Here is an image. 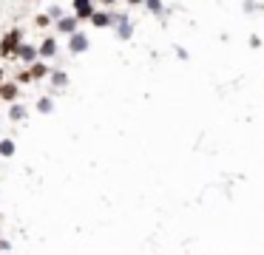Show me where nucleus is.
Listing matches in <instances>:
<instances>
[{"instance_id": "f257e3e1", "label": "nucleus", "mask_w": 264, "mask_h": 255, "mask_svg": "<svg viewBox=\"0 0 264 255\" xmlns=\"http://www.w3.org/2000/svg\"><path fill=\"white\" fill-rule=\"evenodd\" d=\"M20 49V31H9L6 37H3V42H0V54L3 57H14Z\"/></svg>"}, {"instance_id": "f03ea898", "label": "nucleus", "mask_w": 264, "mask_h": 255, "mask_svg": "<svg viewBox=\"0 0 264 255\" xmlns=\"http://www.w3.org/2000/svg\"><path fill=\"white\" fill-rule=\"evenodd\" d=\"M74 9H77V17H94L91 12V0H74Z\"/></svg>"}, {"instance_id": "7ed1b4c3", "label": "nucleus", "mask_w": 264, "mask_h": 255, "mask_svg": "<svg viewBox=\"0 0 264 255\" xmlns=\"http://www.w3.org/2000/svg\"><path fill=\"white\" fill-rule=\"evenodd\" d=\"M86 49H88V40L83 34H74L71 37V51L74 54H80V51H86Z\"/></svg>"}, {"instance_id": "20e7f679", "label": "nucleus", "mask_w": 264, "mask_h": 255, "mask_svg": "<svg viewBox=\"0 0 264 255\" xmlns=\"http://www.w3.org/2000/svg\"><path fill=\"white\" fill-rule=\"evenodd\" d=\"M14 94H17V85H0V97L3 99H14Z\"/></svg>"}, {"instance_id": "39448f33", "label": "nucleus", "mask_w": 264, "mask_h": 255, "mask_svg": "<svg viewBox=\"0 0 264 255\" xmlns=\"http://www.w3.org/2000/svg\"><path fill=\"white\" fill-rule=\"evenodd\" d=\"M34 54H37V51L31 49V46H20V49H17V57H20V60H34Z\"/></svg>"}, {"instance_id": "423d86ee", "label": "nucleus", "mask_w": 264, "mask_h": 255, "mask_svg": "<svg viewBox=\"0 0 264 255\" xmlns=\"http://www.w3.org/2000/svg\"><path fill=\"white\" fill-rule=\"evenodd\" d=\"M54 51H57V42H54V40H46L43 49H40V54H43V57H51Z\"/></svg>"}, {"instance_id": "0eeeda50", "label": "nucleus", "mask_w": 264, "mask_h": 255, "mask_svg": "<svg viewBox=\"0 0 264 255\" xmlns=\"http://www.w3.org/2000/svg\"><path fill=\"white\" fill-rule=\"evenodd\" d=\"M74 29H77V20H74V17L60 20V31H74Z\"/></svg>"}, {"instance_id": "6e6552de", "label": "nucleus", "mask_w": 264, "mask_h": 255, "mask_svg": "<svg viewBox=\"0 0 264 255\" xmlns=\"http://www.w3.org/2000/svg\"><path fill=\"white\" fill-rule=\"evenodd\" d=\"M0 153H3V156H12V153H14V145H12L9 139H3V142H0Z\"/></svg>"}, {"instance_id": "1a4fd4ad", "label": "nucleus", "mask_w": 264, "mask_h": 255, "mask_svg": "<svg viewBox=\"0 0 264 255\" xmlns=\"http://www.w3.org/2000/svg\"><path fill=\"white\" fill-rule=\"evenodd\" d=\"M40 77H46V66H40V62H37V66L31 68V79H40Z\"/></svg>"}, {"instance_id": "9d476101", "label": "nucleus", "mask_w": 264, "mask_h": 255, "mask_svg": "<svg viewBox=\"0 0 264 255\" xmlns=\"http://www.w3.org/2000/svg\"><path fill=\"white\" fill-rule=\"evenodd\" d=\"M91 20H94V26H108V20H111V17H108V14H94Z\"/></svg>"}, {"instance_id": "9b49d317", "label": "nucleus", "mask_w": 264, "mask_h": 255, "mask_svg": "<svg viewBox=\"0 0 264 255\" xmlns=\"http://www.w3.org/2000/svg\"><path fill=\"white\" fill-rule=\"evenodd\" d=\"M148 9H151V12H159L162 3H159V0H148Z\"/></svg>"}, {"instance_id": "f8f14e48", "label": "nucleus", "mask_w": 264, "mask_h": 255, "mask_svg": "<svg viewBox=\"0 0 264 255\" xmlns=\"http://www.w3.org/2000/svg\"><path fill=\"white\" fill-rule=\"evenodd\" d=\"M23 114H26L23 108H12V119H23Z\"/></svg>"}, {"instance_id": "ddd939ff", "label": "nucleus", "mask_w": 264, "mask_h": 255, "mask_svg": "<svg viewBox=\"0 0 264 255\" xmlns=\"http://www.w3.org/2000/svg\"><path fill=\"white\" fill-rule=\"evenodd\" d=\"M17 79H20V82H29V79H31V71H23V74H17Z\"/></svg>"}, {"instance_id": "4468645a", "label": "nucleus", "mask_w": 264, "mask_h": 255, "mask_svg": "<svg viewBox=\"0 0 264 255\" xmlns=\"http://www.w3.org/2000/svg\"><path fill=\"white\" fill-rule=\"evenodd\" d=\"M54 82L57 85H66V74H54Z\"/></svg>"}, {"instance_id": "2eb2a0df", "label": "nucleus", "mask_w": 264, "mask_h": 255, "mask_svg": "<svg viewBox=\"0 0 264 255\" xmlns=\"http://www.w3.org/2000/svg\"><path fill=\"white\" fill-rule=\"evenodd\" d=\"M128 3H134V6H136V3H142V0H128Z\"/></svg>"}, {"instance_id": "dca6fc26", "label": "nucleus", "mask_w": 264, "mask_h": 255, "mask_svg": "<svg viewBox=\"0 0 264 255\" xmlns=\"http://www.w3.org/2000/svg\"><path fill=\"white\" fill-rule=\"evenodd\" d=\"M103 3H114V0H103Z\"/></svg>"}, {"instance_id": "f3484780", "label": "nucleus", "mask_w": 264, "mask_h": 255, "mask_svg": "<svg viewBox=\"0 0 264 255\" xmlns=\"http://www.w3.org/2000/svg\"><path fill=\"white\" fill-rule=\"evenodd\" d=\"M0 77H3V71H0Z\"/></svg>"}]
</instances>
